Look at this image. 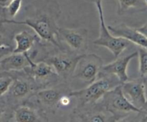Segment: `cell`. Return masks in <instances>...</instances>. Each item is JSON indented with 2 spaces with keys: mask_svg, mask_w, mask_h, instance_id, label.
I'll list each match as a JSON object with an SVG mask.
<instances>
[{
  "mask_svg": "<svg viewBox=\"0 0 147 122\" xmlns=\"http://www.w3.org/2000/svg\"><path fill=\"white\" fill-rule=\"evenodd\" d=\"M60 14L57 4L46 5L39 10L32 17H30L22 21L13 20H4L3 23L27 25L32 29L41 40L51 43L53 45L60 47L57 38V19Z\"/></svg>",
  "mask_w": 147,
  "mask_h": 122,
  "instance_id": "obj_1",
  "label": "cell"
},
{
  "mask_svg": "<svg viewBox=\"0 0 147 122\" xmlns=\"http://www.w3.org/2000/svg\"><path fill=\"white\" fill-rule=\"evenodd\" d=\"M116 79L117 78L113 75H102V78L96 79L84 88L71 91L68 94L70 97L78 99L83 105L94 104L103 98L106 92L121 84Z\"/></svg>",
  "mask_w": 147,
  "mask_h": 122,
  "instance_id": "obj_2",
  "label": "cell"
},
{
  "mask_svg": "<svg viewBox=\"0 0 147 122\" xmlns=\"http://www.w3.org/2000/svg\"><path fill=\"white\" fill-rule=\"evenodd\" d=\"M100 21V31L99 36L96 40L93 41V44L97 46H101L107 48L114 56L115 59L119 57L121 54L129 47L131 42L123 37H118L111 34L108 29L105 22L104 14L101 0H98L96 2Z\"/></svg>",
  "mask_w": 147,
  "mask_h": 122,
  "instance_id": "obj_3",
  "label": "cell"
},
{
  "mask_svg": "<svg viewBox=\"0 0 147 122\" xmlns=\"http://www.w3.org/2000/svg\"><path fill=\"white\" fill-rule=\"evenodd\" d=\"M103 60L96 54H83L78 55L73 72V78L80 80L86 86L98 78Z\"/></svg>",
  "mask_w": 147,
  "mask_h": 122,
  "instance_id": "obj_4",
  "label": "cell"
},
{
  "mask_svg": "<svg viewBox=\"0 0 147 122\" xmlns=\"http://www.w3.org/2000/svg\"><path fill=\"white\" fill-rule=\"evenodd\" d=\"M103 106L108 112L113 115L115 119H119V114L134 113H144L143 111L135 107L126 98L122 92L121 84L106 92L102 98Z\"/></svg>",
  "mask_w": 147,
  "mask_h": 122,
  "instance_id": "obj_5",
  "label": "cell"
},
{
  "mask_svg": "<svg viewBox=\"0 0 147 122\" xmlns=\"http://www.w3.org/2000/svg\"><path fill=\"white\" fill-rule=\"evenodd\" d=\"M57 38L62 40L76 52H83L87 48L88 32L84 28H57Z\"/></svg>",
  "mask_w": 147,
  "mask_h": 122,
  "instance_id": "obj_6",
  "label": "cell"
},
{
  "mask_svg": "<svg viewBox=\"0 0 147 122\" xmlns=\"http://www.w3.org/2000/svg\"><path fill=\"white\" fill-rule=\"evenodd\" d=\"M122 92L126 98L137 109L144 111L146 103L144 80L136 79L121 84Z\"/></svg>",
  "mask_w": 147,
  "mask_h": 122,
  "instance_id": "obj_7",
  "label": "cell"
},
{
  "mask_svg": "<svg viewBox=\"0 0 147 122\" xmlns=\"http://www.w3.org/2000/svg\"><path fill=\"white\" fill-rule=\"evenodd\" d=\"M138 55V52H134L128 55L122 57L116 58L112 63L103 65L100 73L102 75H113L117 78L120 83H124L129 80V75L127 74V68L131 60H133Z\"/></svg>",
  "mask_w": 147,
  "mask_h": 122,
  "instance_id": "obj_8",
  "label": "cell"
},
{
  "mask_svg": "<svg viewBox=\"0 0 147 122\" xmlns=\"http://www.w3.org/2000/svg\"><path fill=\"white\" fill-rule=\"evenodd\" d=\"M78 57V55L72 57L69 55L60 53L48 58L47 62L53 66L57 75L63 78H67L73 74Z\"/></svg>",
  "mask_w": 147,
  "mask_h": 122,
  "instance_id": "obj_9",
  "label": "cell"
},
{
  "mask_svg": "<svg viewBox=\"0 0 147 122\" xmlns=\"http://www.w3.org/2000/svg\"><path fill=\"white\" fill-rule=\"evenodd\" d=\"M111 32L118 37H123L130 42L137 44L147 50V39L136 28L131 27L126 24H119L116 26H108Z\"/></svg>",
  "mask_w": 147,
  "mask_h": 122,
  "instance_id": "obj_10",
  "label": "cell"
},
{
  "mask_svg": "<svg viewBox=\"0 0 147 122\" xmlns=\"http://www.w3.org/2000/svg\"><path fill=\"white\" fill-rule=\"evenodd\" d=\"M32 61L28 53H11L0 59V68L1 71H18L24 70Z\"/></svg>",
  "mask_w": 147,
  "mask_h": 122,
  "instance_id": "obj_11",
  "label": "cell"
},
{
  "mask_svg": "<svg viewBox=\"0 0 147 122\" xmlns=\"http://www.w3.org/2000/svg\"><path fill=\"white\" fill-rule=\"evenodd\" d=\"M24 70L30 77L37 81L46 80L57 75L53 66L47 61H40L38 63L32 61Z\"/></svg>",
  "mask_w": 147,
  "mask_h": 122,
  "instance_id": "obj_12",
  "label": "cell"
},
{
  "mask_svg": "<svg viewBox=\"0 0 147 122\" xmlns=\"http://www.w3.org/2000/svg\"><path fill=\"white\" fill-rule=\"evenodd\" d=\"M38 39L40 37L37 34H32L26 30L17 33L14 37V41L16 42V47L13 49L12 53H28Z\"/></svg>",
  "mask_w": 147,
  "mask_h": 122,
  "instance_id": "obj_13",
  "label": "cell"
},
{
  "mask_svg": "<svg viewBox=\"0 0 147 122\" xmlns=\"http://www.w3.org/2000/svg\"><path fill=\"white\" fill-rule=\"evenodd\" d=\"M62 96L63 94L55 88L44 89L36 93L37 100L48 107H59V100Z\"/></svg>",
  "mask_w": 147,
  "mask_h": 122,
  "instance_id": "obj_14",
  "label": "cell"
},
{
  "mask_svg": "<svg viewBox=\"0 0 147 122\" xmlns=\"http://www.w3.org/2000/svg\"><path fill=\"white\" fill-rule=\"evenodd\" d=\"M32 90V86L28 81L23 79H14L9 91L14 99H22L28 96Z\"/></svg>",
  "mask_w": 147,
  "mask_h": 122,
  "instance_id": "obj_15",
  "label": "cell"
},
{
  "mask_svg": "<svg viewBox=\"0 0 147 122\" xmlns=\"http://www.w3.org/2000/svg\"><path fill=\"white\" fill-rule=\"evenodd\" d=\"M37 111L28 106H20L14 111V121L17 122L42 121Z\"/></svg>",
  "mask_w": 147,
  "mask_h": 122,
  "instance_id": "obj_16",
  "label": "cell"
},
{
  "mask_svg": "<svg viewBox=\"0 0 147 122\" xmlns=\"http://www.w3.org/2000/svg\"><path fill=\"white\" fill-rule=\"evenodd\" d=\"M14 79V77L7 73V71L0 72V97L9 92Z\"/></svg>",
  "mask_w": 147,
  "mask_h": 122,
  "instance_id": "obj_17",
  "label": "cell"
},
{
  "mask_svg": "<svg viewBox=\"0 0 147 122\" xmlns=\"http://www.w3.org/2000/svg\"><path fill=\"white\" fill-rule=\"evenodd\" d=\"M137 52L139 62V75L141 77L144 78L147 75V50L144 47H139Z\"/></svg>",
  "mask_w": 147,
  "mask_h": 122,
  "instance_id": "obj_18",
  "label": "cell"
},
{
  "mask_svg": "<svg viewBox=\"0 0 147 122\" xmlns=\"http://www.w3.org/2000/svg\"><path fill=\"white\" fill-rule=\"evenodd\" d=\"M83 121H92V122H105V121H113L114 118L107 117L105 113L101 112H96V113H88L86 116L82 118Z\"/></svg>",
  "mask_w": 147,
  "mask_h": 122,
  "instance_id": "obj_19",
  "label": "cell"
},
{
  "mask_svg": "<svg viewBox=\"0 0 147 122\" xmlns=\"http://www.w3.org/2000/svg\"><path fill=\"white\" fill-rule=\"evenodd\" d=\"M22 0H11L5 7L6 12L9 17L14 18L20 11Z\"/></svg>",
  "mask_w": 147,
  "mask_h": 122,
  "instance_id": "obj_20",
  "label": "cell"
},
{
  "mask_svg": "<svg viewBox=\"0 0 147 122\" xmlns=\"http://www.w3.org/2000/svg\"><path fill=\"white\" fill-rule=\"evenodd\" d=\"M139 0H118L119 14H122L131 7H135Z\"/></svg>",
  "mask_w": 147,
  "mask_h": 122,
  "instance_id": "obj_21",
  "label": "cell"
},
{
  "mask_svg": "<svg viewBox=\"0 0 147 122\" xmlns=\"http://www.w3.org/2000/svg\"><path fill=\"white\" fill-rule=\"evenodd\" d=\"M12 50L13 49L9 45H4L0 47V59L11 54L12 53Z\"/></svg>",
  "mask_w": 147,
  "mask_h": 122,
  "instance_id": "obj_22",
  "label": "cell"
},
{
  "mask_svg": "<svg viewBox=\"0 0 147 122\" xmlns=\"http://www.w3.org/2000/svg\"><path fill=\"white\" fill-rule=\"evenodd\" d=\"M70 103V96L67 95H63L59 100V106H63L65 107Z\"/></svg>",
  "mask_w": 147,
  "mask_h": 122,
  "instance_id": "obj_23",
  "label": "cell"
},
{
  "mask_svg": "<svg viewBox=\"0 0 147 122\" xmlns=\"http://www.w3.org/2000/svg\"><path fill=\"white\" fill-rule=\"evenodd\" d=\"M136 30L139 32H140L147 39V22L144 24V25H142V27L136 28Z\"/></svg>",
  "mask_w": 147,
  "mask_h": 122,
  "instance_id": "obj_24",
  "label": "cell"
},
{
  "mask_svg": "<svg viewBox=\"0 0 147 122\" xmlns=\"http://www.w3.org/2000/svg\"><path fill=\"white\" fill-rule=\"evenodd\" d=\"M5 38L4 37L3 34L0 32V47H2V46L4 45H9V44H7V43L5 42Z\"/></svg>",
  "mask_w": 147,
  "mask_h": 122,
  "instance_id": "obj_25",
  "label": "cell"
},
{
  "mask_svg": "<svg viewBox=\"0 0 147 122\" xmlns=\"http://www.w3.org/2000/svg\"><path fill=\"white\" fill-rule=\"evenodd\" d=\"M11 0H0V6L3 7H5Z\"/></svg>",
  "mask_w": 147,
  "mask_h": 122,
  "instance_id": "obj_26",
  "label": "cell"
},
{
  "mask_svg": "<svg viewBox=\"0 0 147 122\" xmlns=\"http://www.w3.org/2000/svg\"><path fill=\"white\" fill-rule=\"evenodd\" d=\"M4 112H5V109H4V106H1V105L0 104V119H1V118H2V116H4Z\"/></svg>",
  "mask_w": 147,
  "mask_h": 122,
  "instance_id": "obj_27",
  "label": "cell"
},
{
  "mask_svg": "<svg viewBox=\"0 0 147 122\" xmlns=\"http://www.w3.org/2000/svg\"><path fill=\"white\" fill-rule=\"evenodd\" d=\"M144 83H145V88H146V106H145L144 109L146 112V115H147V80H144Z\"/></svg>",
  "mask_w": 147,
  "mask_h": 122,
  "instance_id": "obj_28",
  "label": "cell"
},
{
  "mask_svg": "<svg viewBox=\"0 0 147 122\" xmlns=\"http://www.w3.org/2000/svg\"><path fill=\"white\" fill-rule=\"evenodd\" d=\"M1 17H2V16H1V10H0V24H2L3 22H4V20H2Z\"/></svg>",
  "mask_w": 147,
  "mask_h": 122,
  "instance_id": "obj_29",
  "label": "cell"
},
{
  "mask_svg": "<svg viewBox=\"0 0 147 122\" xmlns=\"http://www.w3.org/2000/svg\"><path fill=\"white\" fill-rule=\"evenodd\" d=\"M91 1H95V2H96V1H98V0H91Z\"/></svg>",
  "mask_w": 147,
  "mask_h": 122,
  "instance_id": "obj_30",
  "label": "cell"
},
{
  "mask_svg": "<svg viewBox=\"0 0 147 122\" xmlns=\"http://www.w3.org/2000/svg\"><path fill=\"white\" fill-rule=\"evenodd\" d=\"M144 1H145V2H146V4H147V0H144Z\"/></svg>",
  "mask_w": 147,
  "mask_h": 122,
  "instance_id": "obj_31",
  "label": "cell"
},
{
  "mask_svg": "<svg viewBox=\"0 0 147 122\" xmlns=\"http://www.w3.org/2000/svg\"><path fill=\"white\" fill-rule=\"evenodd\" d=\"M0 72H1V68H0Z\"/></svg>",
  "mask_w": 147,
  "mask_h": 122,
  "instance_id": "obj_32",
  "label": "cell"
}]
</instances>
